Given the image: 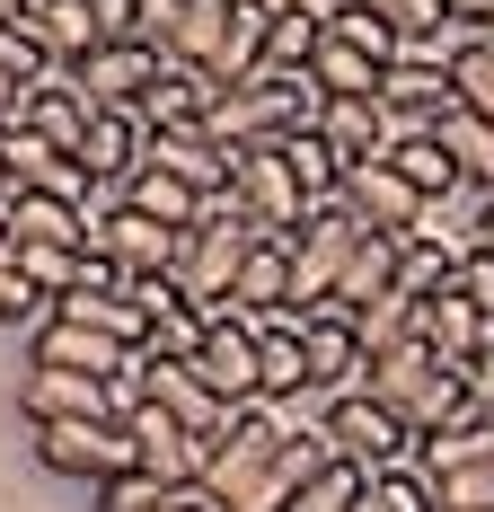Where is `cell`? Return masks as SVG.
<instances>
[{"label": "cell", "mask_w": 494, "mask_h": 512, "mask_svg": "<svg viewBox=\"0 0 494 512\" xmlns=\"http://www.w3.org/2000/svg\"><path fill=\"white\" fill-rule=\"evenodd\" d=\"M36 460H45L53 477H80V486L98 495L115 477H133L142 451H133V424H124V415H98V424H36Z\"/></svg>", "instance_id": "4"}, {"label": "cell", "mask_w": 494, "mask_h": 512, "mask_svg": "<svg viewBox=\"0 0 494 512\" xmlns=\"http://www.w3.org/2000/svg\"><path fill=\"white\" fill-rule=\"evenodd\" d=\"M0 71L18 80V89H45L53 80V62H45V45L27 36V27H0Z\"/></svg>", "instance_id": "45"}, {"label": "cell", "mask_w": 494, "mask_h": 512, "mask_svg": "<svg viewBox=\"0 0 494 512\" xmlns=\"http://www.w3.org/2000/svg\"><path fill=\"white\" fill-rule=\"evenodd\" d=\"M0 195H9V168H0Z\"/></svg>", "instance_id": "56"}, {"label": "cell", "mask_w": 494, "mask_h": 512, "mask_svg": "<svg viewBox=\"0 0 494 512\" xmlns=\"http://www.w3.org/2000/svg\"><path fill=\"white\" fill-rule=\"evenodd\" d=\"M124 424H133L142 477H159V486H203V460H212V442H203V433H186L177 415H159V407H133Z\"/></svg>", "instance_id": "14"}, {"label": "cell", "mask_w": 494, "mask_h": 512, "mask_svg": "<svg viewBox=\"0 0 494 512\" xmlns=\"http://www.w3.org/2000/svg\"><path fill=\"white\" fill-rule=\"evenodd\" d=\"M362 354L380 362V354H397V345H424V301H406V292H389V301H371L362 318Z\"/></svg>", "instance_id": "38"}, {"label": "cell", "mask_w": 494, "mask_h": 512, "mask_svg": "<svg viewBox=\"0 0 494 512\" xmlns=\"http://www.w3.org/2000/svg\"><path fill=\"white\" fill-rule=\"evenodd\" d=\"M459 256L450 239H415V248H397V292L406 301H442V292H459Z\"/></svg>", "instance_id": "34"}, {"label": "cell", "mask_w": 494, "mask_h": 512, "mask_svg": "<svg viewBox=\"0 0 494 512\" xmlns=\"http://www.w3.org/2000/svg\"><path fill=\"white\" fill-rule=\"evenodd\" d=\"M18 407H27V424H98V415H115V389H106V380H80V371H45V362H27Z\"/></svg>", "instance_id": "15"}, {"label": "cell", "mask_w": 494, "mask_h": 512, "mask_svg": "<svg viewBox=\"0 0 494 512\" xmlns=\"http://www.w3.org/2000/svg\"><path fill=\"white\" fill-rule=\"evenodd\" d=\"M468 248H494V195L477 204V221H468Z\"/></svg>", "instance_id": "52"}, {"label": "cell", "mask_w": 494, "mask_h": 512, "mask_svg": "<svg viewBox=\"0 0 494 512\" xmlns=\"http://www.w3.org/2000/svg\"><path fill=\"white\" fill-rule=\"evenodd\" d=\"M274 9L283 0H230V36H221V89H239V80H256L265 71V45H274Z\"/></svg>", "instance_id": "27"}, {"label": "cell", "mask_w": 494, "mask_h": 512, "mask_svg": "<svg viewBox=\"0 0 494 512\" xmlns=\"http://www.w3.org/2000/svg\"><path fill=\"white\" fill-rule=\"evenodd\" d=\"M159 71H168V62H159L150 45H98L80 71H71V80L89 89V106H142Z\"/></svg>", "instance_id": "18"}, {"label": "cell", "mask_w": 494, "mask_h": 512, "mask_svg": "<svg viewBox=\"0 0 494 512\" xmlns=\"http://www.w3.org/2000/svg\"><path fill=\"white\" fill-rule=\"evenodd\" d=\"M212 98H221V80H203V71H186V62H168L133 115H142L150 133H195V124H212Z\"/></svg>", "instance_id": "21"}, {"label": "cell", "mask_w": 494, "mask_h": 512, "mask_svg": "<svg viewBox=\"0 0 494 512\" xmlns=\"http://www.w3.org/2000/svg\"><path fill=\"white\" fill-rule=\"evenodd\" d=\"M389 168H397V177H406V186H415V195H424L433 212H442L450 195L468 186V177H459V159L442 151V133H424V124H397V142H389Z\"/></svg>", "instance_id": "24"}, {"label": "cell", "mask_w": 494, "mask_h": 512, "mask_svg": "<svg viewBox=\"0 0 494 512\" xmlns=\"http://www.w3.org/2000/svg\"><path fill=\"white\" fill-rule=\"evenodd\" d=\"M0 248H9V212H0Z\"/></svg>", "instance_id": "55"}, {"label": "cell", "mask_w": 494, "mask_h": 512, "mask_svg": "<svg viewBox=\"0 0 494 512\" xmlns=\"http://www.w3.org/2000/svg\"><path fill=\"white\" fill-rule=\"evenodd\" d=\"M18 106H27V89H18V80H9V71H0V124H9V115H18Z\"/></svg>", "instance_id": "53"}, {"label": "cell", "mask_w": 494, "mask_h": 512, "mask_svg": "<svg viewBox=\"0 0 494 512\" xmlns=\"http://www.w3.org/2000/svg\"><path fill=\"white\" fill-rule=\"evenodd\" d=\"M27 36L45 45L53 71H80V62L106 45V27L89 18V0H36V9H27Z\"/></svg>", "instance_id": "23"}, {"label": "cell", "mask_w": 494, "mask_h": 512, "mask_svg": "<svg viewBox=\"0 0 494 512\" xmlns=\"http://www.w3.org/2000/svg\"><path fill=\"white\" fill-rule=\"evenodd\" d=\"M389 292H397V248H389V239H362V256L345 265V283H336V301H327V309L362 318V309L389 301Z\"/></svg>", "instance_id": "36"}, {"label": "cell", "mask_w": 494, "mask_h": 512, "mask_svg": "<svg viewBox=\"0 0 494 512\" xmlns=\"http://www.w3.org/2000/svg\"><path fill=\"white\" fill-rule=\"evenodd\" d=\"M27 9H36V0H0V27H27Z\"/></svg>", "instance_id": "54"}, {"label": "cell", "mask_w": 494, "mask_h": 512, "mask_svg": "<svg viewBox=\"0 0 494 512\" xmlns=\"http://www.w3.org/2000/svg\"><path fill=\"white\" fill-rule=\"evenodd\" d=\"M459 301L494 318V248H468V256H459Z\"/></svg>", "instance_id": "48"}, {"label": "cell", "mask_w": 494, "mask_h": 512, "mask_svg": "<svg viewBox=\"0 0 494 512\" xmlns=\"http://www.w3.org/2000/svg\"><path fill=\"white\" fill-rule=\"evenodd\" d=\"M221 309H239L247 327H265V318H283L292 309V239H265V248L239 265V283H230V301Z\"/></svg>", "instance_id": "22"}, {"label": "cell", "mask_w": 494, "mask_h": 512, "mask_svg": "<svg viewBox=\"0 0 494 512\" xmlns=\"http://www.w3.org/2000/svg\"><path fill=\"white\" fill-rule=\"evenodd\" d=\"M327 36H345L353 53H371V62H380V71H389L397 53H406V45H397V36H389V27H380V18H371V9H362V0H336V9H327Z\"/></svg>", "instance_id": "43"}, {"label": "cell", "mask_w": 494, "mask_h": 512, "mask_svg": "<svg viewBox=\"0 0 494 512\" xmlns=\"http://www.w3.org/2000/svg\"><path fill=\"white\" fill-rule=\"evenodd\" d=\"M0 212H9V248H89V212L62 204V195H27V186H9Z\"/></svg>", "instance_id": "17"}, {"label": "cell", "mask_w": 494, "mask_h": 512, "mask_svg": "<svg viewBox=\"0 0 494 512\" xmlns=\"http://www.w3.org/2000/svg\"><path fill=\"white\" fill-rule=\"evenodd\" d=\"M283 159H292V177H300V195L327 212V204H345V159L327 151L318 133H300V142H283Z\"/></svg>", "instance_id": "40"}, {"label": "cell", "mask_w": 494, "mask_h": 512, "mask_svg": "<svg viewBox=\"0 0 494 512\" xmlns=\"http://www.w3.org/2000/svg\"><path fill=\"white\" fill-rule=\"evenodd\" d=\"M380 106L397 124H442L459 106V80H450V53H397L389 80H380Z\"/></svg>", "instance_id": "13"}, {"label": "cell", "mask_w": 494, "mask_h": 512, "mask_svg": "<svg viewBox=\"0 0 494 512\" xmlns=\"http://www.w3.org/2000/svg\"><path fill=\"white\" fill-rule=\"evenodd\" d=\"M318 115H327V98H318L309 71H256V80H239V89L212 98V124L203 133L221 151H283L300 133H318Z\"/></svg>", "instance_id": "1"}, {"label": "cell", "mask_w": 494, "mask_h": 512, "mask_svg": "<svg viewBox=\"0 0 494 512\" xmlns=\"http://www.w3.org/2000/svg\"><path fill=\"white\" fill-rule=\"evenodd\" d=\"M159 495H168V486L133 468V477H115V486H98V512H150V504H159Z\"/></svg>", "instance_id": "47"}, {"label": "cell", "mask_w": 494, "mask_h": 512, "mask_svg": "<svg viewBox=\"0 0 494 512\" xmlns=\"http://www.w3.org/2000/svg\"><path fill=\"white\" fill-rule=\"evenodd\" d=\"M486 336H494V318L486 309H468L459 292H442V301H424V345L450 362V371H468V362L486 354Z\"/></svg>", "instance_id": "28"}, {"label": "cell", "mask_w": 494, "mask_h": 512, "mask_svg": "<svg viewBox=\"0 0 494 512\" xmlns=\"http://www.w3.org/2000/svg\"><path fill=\"white\" fill-rule=\"evenodd\" d=\"M203 327H212V309H195V301H168V309H150L142 362H195V354H203Z\"/></svg>", "instance_id": "37"}, {"label": "cell", "mask_w": 494, "mask_h": 512, "mask_svg": "<svg viewBox=\"0 0 494 512\" xmlns=\"http://www.w3.org/2000/svg\"><path fill=\"white\" fill-rule=\"evenodd\" d=\"M433 495H442V512H494V460H477V468H459V477H442Z\"/></svg>", "instance_id": "46"}, {"label": "cell", "mask_w": 494, "mask_h": 512, "mask_svg": "<svg viewBox=\"0 0 494 512\" xmlns=\"http://www.w3.org/2000/svg\"><path fill=\"white\" fill-rule=\"evenodd\" d=\"M9 124H36L53 151H80V142H89V124H98V106H89V89H80L71 71H53L45 89H27V106H18Z\"/></svg>", "instance_id": "20"}, {"label": "cell", "mask_w": 494, "mask_h": 512, "mask_svg": "<svg viewBox=\"0 0 494 512\" xmlns=\"http://www.w3.org/2000/svg\"><path fill=\"white\" fill-rule=\"evenodd\" d=\"M221 36H230V0H186L177 9V27H168V62H186V71H221Z\"/></svg>", "instance_id": "29"}, {"label": "cell", "mask_w": 494, "mask_h": 512, "mask_svg": "<svg viewBox=\"0 0 494 512\" xmlns=\"http://www.w3.org/2000/svg\"><path fill=\"white\" fill-rule=\"evenodd\" d=\"M318 142L345 159V177L353 168H371V159H389L397 142V115L380 98H327V115H318Z\"/></svg>", "instance_id": "16"}, {"label": "cell", "mask_w": 494, "mask_h": 512, "mask_svg": "<svg viewBox=\"0 0 494 512\" xmlns=\"http://www.w3.org/2000/svg\"><path fill=\"white\" fill-rule=\"evenodd\" d=\"M53 309H45V292H36V283H27V274H18V256L0 248V327H45Z\"/></svg>", "instance_id": "44"}, {"label": "cell", "mask_w": 494, "mask_h": 512, "mask_svg": "<svg viewBox=\"0 0 494 512\" xmlns=\"http://www.w3.org/2000/svg\"><path fill=\"white\" fill-rule=\"evenodd\" d=\"M450 80H459V106L494 124V36H450Z\"/></svg>", "instance_id": "39"}, {"label": "cell", "mask_w": 494, "mask_h": 512, "mask_svg": "<svg viewBox=\"0 0 494 512\" xmlns=\"http://www.w3.org/2000/svg\"><path fill=\"white\" fill-rule=\"evenodd\" d=\"M345 212L371 230V239H389V248H415V239L433 230V204L397 177L389 159H371V168H353V177H345Z\"/></svg>", "instance_id": "9"}, {"label": "cell", "mask_w": 494, "mask_h": 512, "mask_svg": "<svg viewBox=\"0 0 494 512\" xmlns=\"http://www.w3.org/2000/svg\"><path fill=\"white\" fill-rule=\"evenodd\" d=\"M230 159H239V151H221L203 124H195V133H150V168H168L177 186H195L203 204L230 195Z\"/></svg>", "instance_id": "19"}, {"label": "cell", "mask_w": 494, "mask_h": 512, "mask_svg": "<svg viewBox=\"0 0 494 512\" xmlns=\"http://www.w3.org/2000/svg\"><path fill=\"white\" fill-rule=\"evenodd\" d=\"M89 18L106 27V45H142V0H89Z\"/></svg>", "instance_id": "49"}, {"label": "cell", "mask_w": 494, "mask_h": 512, "mask_svg": "<svg viewBox=\"0 0 494 512\" xmlns=\"http://www.w3.org/2000/svg\"><path fill=\"white\" fill-rule=\"evenodd\" d=\"M424 133H442V151L459 159V177H468L477 204H486V195H494V124H486V115H468V106H450L442 124H424Z\"/></svg>", "instance_id": "32"}, {"label": "cell", "mask_w": 494, "mask_h": 512, "mask_svg": "<svg viewBox=\"0 0 494 512\" xmlns=\"http://www.w3.org/2000/svg\"><path fill=\"white\" fill-rule=\"evenodd\" d=\"M300 424H292V407H274V398H256V407H239L221 433H212V460H203V486L221 495V504H239L247 486L265 477V468L283 460V442H292Z\"/></svg>", "instance_id": "3"}, {"label": "cell", "mask_w": 494, "mask_h": 512, "mask_svg": "<svg viewBox=\"0 0 494 512\" xmlns=\"http://www.w3.org/2000/svg\"><path fill=\"white\" fill-rule=\"evenodd\" d=\"M318 424H327V451H336L345 468H362V477H380V468H406V460H415V433H406V415H389L371 389L327 398V407H318Z\"/></svg>", "instance_id": "6"}, {"label": "cell", "mask_w": 494, "mask_h": 512, "mask_svg": "<svg viewBox=\"0 0 494 512\" xmlns=\"http://www.w3.org/2000/svg\"><path fill=\"white\" fill-rule=\"evenodd\" d=\"M406 53H450V9L442 0H362Z\"/></svg>", "instance_id": "35"}, {"label": "cell", "mask_w": 494, "mask_h": 512, "mask_svg": "<svg viewBox=\"0 0 494 512\" xmlns=\"http://www.w3.org/2000/svg\"><path fill=\"white\" fill-rule=\"evenodd\" d=\"M256 248H265V230H256L230 195H221V204H203V221L177 239V292H186L195 309H221V301H230V283H239V265H247Z\"/></svg>", "instance_id": "2"}, {"label": "cell", "mask_w": 494, "mask_h": 512, "mask_svg": "<svg viewBox=\"0 0 494 512\" xmlns=\"http://www.w3.org/2000/svg\"><path fill=\"white\" fill-rule=\"evenodd\" d=\"M362 239H371V230H362L345 204L309 212V230L292 239V309H283V318H309V309L336 301V283H345V265L362 256Z\"/></svg>", "instance_id": "5"}, {"label": "cell", "mask_w": 494, "mask_h": 512, "mask_svg": "<svg viewBox=\"0 0 494 512\" xmlns=\"http://www.w3.org/2000/svg\"><path fill=\"white\" fill-rule=\"evenodd\" d=\"M309 318H318V309H309ZM309 318H265V327H256V371H265V398H274V407H300V398H309V354H300V327H309Z\"/></svg>", "instance_id": "25"}, {"label": "cell", "mask_w": 494, "mask_h": 512, "mask_svg": "<svg viewBox=\"0 0 494 512\" xmlns=\"http://www.w3.org/2000/svg\"><path fill=\"white\" fill-rule=\"evenodd\" d=\"M150 512H230V504H221L212 486H168V495H159Z\"/></svg>", "instance_id": "51"}, {"label": "cell", "mask_w": 494, "mask_h": 512, "mask_svg": "<svg viewBox=\"0 0 494 512\" xmlns=\"http://www.w3.org/2000/svg\"><path fill=\"white\" fill-rule=\"evenodd\" d=\"M459 380H468V407H477V415H494V336H486V354L468 362Z\"/></svg>", "instance_id": "50"}, {"label": "cell", "mask_w": 494, "mask_h": 512, "mask_svg": "<svg viewBox=\"0 0 494 512\" xmlns=\"http://www.w3.org/2000/svg\"><path fill=\"white\" fill-rule=\"evenodd\" d=\"M327 45V9L318 0H283L274 9V45H265V71H309V53Z\"/></svg>", "instance_id": "33"}, {"label": "cell", "mask_w": 494, "mask_h": 512, "mask_svg": "<svg viewBox=\"0 0 494 512\" xmlns=\"http://www.w3.org/2000/svg\"><path fill=\"white\" fill-rule=\"evenodd\" d=\"M124 204L133 212H150V221H159V230H177V239H186V230H195L203 221V195L195 186H177V177H168V168H133V186H124Z\"/></svg>", "instance_id": "30"}, {"label": "cell", "mask_w": 494, "mask_h": 512, "mask_svg": "<svg viewBox=\"0 0 494 512\" xmlns=\"http://www.w3.org/2000/svg\"><path fill=\"white\" fill-rule=\"evenodd\" d=\"M362 512H442V495H433V477H424V468L406 460V468H380V477H371Z\"/></svg>", "instance_id": "41"}, {"label": "cell", "mask_w": 494, "mask_h": 512, "mask_svg": "<svg viewBox=\"0 0 494 512\" xmlns=\"http://www.w3.org/2000/svg\"><path fill=\"white\" fill-rule=\"evenodd\" d=\"M36 362H45V371H80V380H115L133 354L106 345V336H89V327H71V318H45V327H36Z\"/></svg>", "instance_id": "26"}, {"label": "cell", "mask_w": 494, "mask_h": 512, "mask_svg": "<svg viewBox=\"0 0 494 512\" xmlns=\"http://www.w3.org/2000/svg\"><path fill=\"white\" fill-rule=\"evenodd\" d=\"M230 204L265 230V239H300L309 230V195H300V177H292V159L283 151H239L230 159Z\"/></svg>", "instance_id": "7"}, {"label": "cell", "mask_w": 494, "mask_h": 512, "mask_svg": "<svg viewBox=\"0 0 494 512\" xmlns=\"http://www.w3.org/2000/svg\"><path fill=\"white\" fill-rule=\"evenodd\" d=\"M300 354H309V398H353V389H362V371H371L362 327H353L345 309H318V318L300 327Z\"/></svg>", "instance_id": "11"}, {"label": "cell", "mask_w": 494, "mask_h": 512, "mask_svg": "<svg viewBox=\"0 0 494 512\" xmlns=\"http://www.w3.org/2000/svg\"><path fill=\"white\" fill-rule=\"evenodd\" d=\"M89 256L115 265L124 283H150V274H177V230H159L150 212H133L124 195L89 212Z\"/></svg>", "instance_id": "8"}, {"label": "cell", "mask_w": 494, "mask_h": 512, "mask_svg": "<svg viewBox=\"0 0 494 512\" xmlns=\"http://www.w3.org/2000/svg\"><path fill=\"white\" fill-rule=\"evenodd\" d=\"M195 380L221 398V407H256V398H265V371H256V327H247L239 309H212L203 354H195Z\"/></svg>", "instance_id": "10"}, {"label": "cell", "mask_w": 494, "mask_h": 512, "mask_svg": "<svg viewBox=\"0 0 494 512\" xmlns=\"http://www.w3.org/2000/svg\"><path fill=\"white\" fill-rule=\"evenodd\" d=\"M362 495H371V477H362V468H345V460H327V468L292 495V512H362Z\"/></svg>", "instance_id": "42"}, {"label": "cell", "mask_w": 494, "mask_h": 512, "mask_svg": "<svg viewBox=\"0 0 494 512\" xmlns=\"http://www.w3.org/2000/svg\"><path fill=\"white\" fill-rule=\"evenodd\" d=\"M494 460V415H459L450 433H433V442H415V468L442 486V477H459V468Z\"/></svg>", "instance_id": "31"}, {"label": "cell", "mask_w": 494, "mask_h": 512, "mask_svg": "<svg viewBox=\"0 0 494 512\" xmlns=\"http://www.w3.org/2000/svg\"><path fill=\"white\" fill-rule=\"evenodd\" d=\"M71 159L89 168V186H98V195H124V186H133V168L150 159V124L133 115V106H98L89 142H80Z\"/></svg>", "instance_id": "12"}]
</instances>
